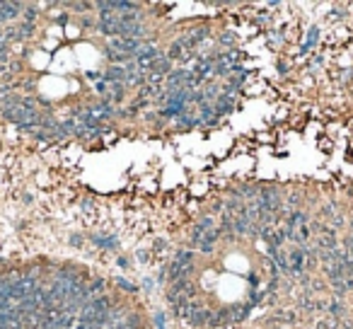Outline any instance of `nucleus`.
<instances>
[{
  "mask_svg": "<svg viewBox=\"0 0 353 329\" xmlns=\"http://www.w3.org/2000/svg\"><path fill=\"white\" fill-rule=\"evenodd\" d=\"M92 245L104 247V249H119V240H116V237H111V235L97 233V235H92Z\"/></svg>",
  "mask_w": 353,
  "mask_h": 329,
  "instance_id": "nucleus-1",
  "label": "nucleus"
},
{
  "mask_svg": "<svg viewBox=\"0 0 353 329\" xmlns=\"http://www.w3.org/2000/svg\"><path fill=\"white\" fill-rule=\"evenodd\" d=\"M302 264H305V249H295L290 254V271L293 274H302Z\"/></svg>",
  "mask_w": 353,
  "mask_h": 329,
  "instance_id": "nucleus-2",
  "label": "nucleus"
},
{
  "mask_svg": "<svg viewBox=\"0 0 353 329\" xmlns=\"http://www.w3.org/2000/svg\"><path fill=\"white\" fill-rule=\"evenodd\" d=\"M102 293H104V281H102V278H95V281L87 283V295H90V300H92V295H102Z\"/></svg>",
  "mask_w": 353,
  "mask_h": 329,
  "instance_id": "nucleus-3",
  "label": "nucleus"
},
{
  "mask_svg": "<svg viewBox=\"0 0 353 329\" xmlns=\"http://www.w3.org/2000/svg\"><path fill=\"white\" fill-rule=\"evenodd\" d=\"M176 261H179V264H184V266H189L191 261H194V249H184V252H176Z\"/></svg>",
  "mask_w": 353,
  "mask_h": 329,
  "instance_id": "nucleus-4",
  "label": "nucleus"
},
{
  "mask_svg": "<svg viewBox=\"0 0 353 329\" xmlns=\"http://www.w3.org/2000/svg\"><path fill=\"white\" fill-rule=\"evenodd\" d=\"M116 286H119V288H123V290H128V293H136V290H138V286H136V283H128L126 278H116Z\"/></svg>",
  "mask_w": 353,
  "mask_h": 329,
  "instance_id": "nucleus-5",
  "label": "nucleus"
},
{
  "mask_svg": "<svg viewBox=\"0 0 353 329\" xmlns=\"http://www.w3.org/2000/svg\"><path fill=\"white\" fill-rule=\"evenodd\" d=\"M329 312H331V315H343V305H341V302H331V305H329Z\"/></svg>",
  "mask_w": 353,
  "mask_h": 329,
  "instance_id": "nucleus-6",
  "label": "nucleus"
},
{
  "mask_svg": "<svg viewBox=\"0 0 353 329\" xmlns=\"http://www.w3.org/2000/svg\"><path fill=\"white\" fill-rule=\"evenodd\" d=\"M95 92H97V95H102V97L107 95V82H102V80L97 82V85H95Z\"/></svg>",
  "mask_w": 353,
  "mask_h": 329,
  "instance_id": "nucleus-7",
  "label": "nucleus"
},
{
  "mask_svg": "<svg viewBox=\"0 0 353 329\" xmlns=\"http://www.w3.org/2000/svg\"><path fill=\"white\" fill-rule=\"evenodd\" d=\"M155 329H164V315H162V312H157V315H155Z\"/></svg>",
  "mask_w": 353,
  "mask_h": 329,
  "instance_id": "nucleus-8",
  "label": "nucleus"
},
{
  "mask_svg": "<svg viewBox=\"0 0 353 329\" xmlns=\"http://www.w3.org/2000/svg\"><path fill=\"white\" fill-rule=\"evenodd\" d=\"M232 41H235V34H223V37H220V44H223V46H228Z\"/></svg>",
  "mask_w": 353,
  "mask_h": 329,
  "instance_id": "nucleus-9",
  "label": "nucleus"
},
{
  "mask_svg": "<svg viewBox=\"0 0 353 329\" xmlns=\"http://www.w3.org/2000/svg\"><path fill=\"white\" fill-rule=\"evenodd\" d=\"M164 247H167V242H164V240H155V245H152V249H155V252H162Z\"/></svg>",
  "mask_w": 353,
  "mask_h": 329,
  "instance_id": "nucleus-10",
  "label": "nucleus"
},
{
  "mask_svg": "<svg viewBox=\"0 0 353 329\" xmlns=\"http://www.w3.org/2000/svg\"><path fill=\"white\" fill-rule=\"evenodd\" d=\"M136 257H138V259H140V261H148V259H150V254H148V252H143V249H138V252H136Z\"/></svg>",
  "mask_w": 353,
  "mask_h": 329,
  "instance_id": "nucleus-11",
  "label": "nucleus"
},
{
  "mask_svg": "<svg viewBox=\"0 0 353 329\" xmlns=\"http://www.w3.org/2000/svg\"><path fill=\"white\" fill-rule=\"evenodd\" d=\"M70 242H73L75 247H80L82 245V237H80V235H75V237H70Z\"/></svg>",
  "mask_w": 353,
  "mask_h": 329,
  "instance_id": "nucleus-12",
  "label": "nucleus"
},
{
  "mask_svg": "<svg viewBox=\"0 0 353 329\" xmlns=\"http://www.w3.org/2000/svg\"><path fill=\"white\" fill-rule=\"evenodd\" d=\"M116 264H119L121 269H126V266H128V259H123V257H119V261H116Z\"/></svg>",
  "mask_w": 353,
  "mask_h": 329,
  "instance_id": "nucleus-13",
  "label": "nucleus"
}]
</instances>
